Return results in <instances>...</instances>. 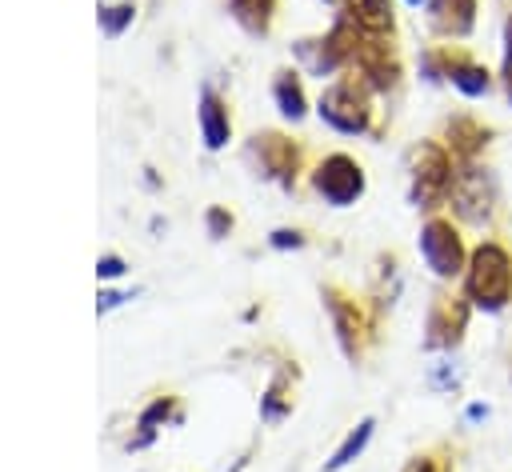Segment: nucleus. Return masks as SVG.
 I'll return each mask as SVG.
<instances>
[{
  "instance_id": "f257e3e1",
  "label": "nucleus",
  "mask_w": 512,
  "mask_h": 472,
  "mask_svg": "<svg viewBox=\"0 0 512 472\" xmlns=\"http://www.w3.org/2000/svg\"><path fill=\"white\" fill-rule=\"evenodd\" d=\"M468 300L484 312H496L508 304L512 296V256L500 244H480L468 260V276H464Z\"/></svg>"
},
{
  "instance_id": "f03ea898",
  "label": "nucleus",
  "mask_w": 512,
  "mask_h": 472,
  "mask_svg": "<svg viewBox=\"0 0 512 472\" xmlns=\"http://www.w3.org/2000/svg\"><path fill=\"white\" fill-rule=\"evenodd\" d=\"M420 252L436 276H456L464 268V244L448 220H428L420 228Z\"/></svg>"
},
{
  "instance_id": "7ed1b4c3",
  "label": "nucleus",
  "mask_w": 512,
  "mask_h": 472,
  "mask_svg": "<svg viewBox=\"0 0 512 472\" xmlns=\"http://www.w3.org/2000/svg\"><path fill=\"white\" fill-rule=\"evenodd\" d=\"M452 188V164L436 144H424L416 152V184H412V200L420 208H432L444 192Z\"/></svg>"
},
{
  "instance_id": "20e7f679",
  "label": "nucleus",
  "mask_w": 512,
  "mask_h": 472,
  "mask_svg": "<svg viewBox=\"0 0 512 472\" xmlns=\"http://www.w3.org/2000/svg\"><path fill=\"white\" fill-rule=\"evenodd\" d=\"M320 116L340 132H364V124H368V108H364V96L356 92V84H332L320 96Z\"/></svg>"
},
{
  "instance_id": "39448f33",
  "label": "nucleus",
  "mask_w": 512,
  "mask_h": 472,
  "mask_svg": "<svg viewBox=\"0 0 512 472\" xmlns=\"http://www.w3.org/2000/svg\"><path fill=\"white\" fill-rule=\"evenodd\" d=\"M316 188L324 192V200L332 204H352L360 192H364V176H360V164L348 160V156H328L316 172Z\"/></svg>"
},
{
  "instance_id": "423d86ee",
  "label": "nucleus",
  "mask_w": 512,
  "mask_h": 472,
  "mask_svg": "<svg viewBox=\"0 0 512 472\" xmlns=\"http://www.w3.org/2000/svg\"><path fill=\"white\" fill-rule=\"evenodd\" d=\"M452 200H456V212L464 220H472V224L488 220V212H492V184H488V176L480 168H464L452 180Z\"/></svg>"
},
{
  "instance_id": "0eeeda50",
  "label": "nucleus",
  "mask_w": 512,
  "mask_h": 472,
  "mask_svg": "<svg viewBox=\"0 0 512 472\" xmlns=\"http://www.w3.org/2000/svg\"><path fill=\"white\" fill-rule=\"evenodd\" d=\"M464 320H468V308L456 300V296H440L436 300V308H432V320H428V340L432 344H456L460 340V332H464Z\"/></svg>"
},
{
  "instance_id": "6e6552de",
  "label": "nucleus",
  "mask_w": 512,
  "mask_h": 472,
  "mask_svg": "<svg viewBox=\"0 0 512 472\" xmlns=\"http://www.w3.org/2000/svg\"><path fill=\"white\" fill-rule=\"evenodd\" d=\"M476 20V0H432V24L444 36H464Z\"/></svg>"
},
{
  "instance_id": "1a4fd4ad",
  "label": "nucleus",
  "mask_w": 512,
  "mask_h": 472,
  "mask_svg": "<svg viewBox=\"0 0 512 472\" xmlns=\"http://www.w3.org/2000/svg\"><path fill=\"white\" fill-rule=\"evenodd\" d=\"M200 132H204V144L208 148H224V140H228V112L212 96V88L200 92Z\"/></svg>"
},
{
  "instance_id": "9d476101",
  "label": "nucleus",
  "mask_w": 512,
  "mask_h": 472,
  "mask_svg": "<svg viewBox=\"0 0 512 472\" xmlns=\"http://www.w3.org/2000/svg\"><path fill=\"white\" fill-rule=\"evenodd\" d=\"M348 12L368 32H388L392 28V4L388 0H348Z\"/></svg>"
},
{
  "instance_id": "9b49d317",
  "label": "nucleus",
  "mask_w": 512,
  "mask_h": 472,
  "mask_svg": "<svg viewBox=\"0 0 512 472\" xmlns=\"http://www.w3.org/2000/svg\"><path fill=\"white\" fill-rule=\"evenodd\" d=\"M372 428H376L372 420H360V424H356V428L348 432V440H344V444H340V448L332 452V460H328L324 468H328V472H336V468H344V464H352V460H356V456L364 452V444L372 440Z\"/></svg>"
},
{
  "instance_id": "f8f14e48",
  "label": "nucleus",
  "mask_w": 512,
  "mask_h": 472,
  "mask_svg": "<svg viewBox=\"0 0 512 472\" xmlns=\"http://www.w3.org/2000/svg\"><path fill=\"white\" fill-rule=\"evenodd\" d=\"M448 76H452V84H456L464 96H484V92H488V72L476 68V64H452Z\"/></svg>"
},
{
  "instance_id": "ddd939ff",
  "label": "nucleus",
  "mask_w": 512,
  "mask_h": 472,
  "mask_svg": "<svg viewBox=\"0 0 512 472\" xmlns=\"http://www.w3.org/2000/svg\"><path fill=\"white\" fill-rule=\"evenodd\" d=\"M276 104H280V112L292 116V120L304 116V92H300V84H296L292 76H280V80H276Z\"/></svg>"
},
{
  "instance_id": "4468645a",
  "label": "nucleus",
  "mask_w": 512,
  "mask_h": 472,
  "mask_svg": "<svg viewBox=\"0 0 512 472\" xmlns=\"http://www.w3.org/2000/svg\"><path fill=\"white\" fill-rule=\"evenodd\" d=\"M232 8H236V16H240L252 32H264L268 12H272V0H232Z\"/></svg>"
},
{
  "instance_id": "2eb2a0df",
  "label": "nucleus",
  "mask_w": 512,
  "mask_h": 472,
  "mask_svg": "<svg viewBox=\"0 0 512 472\" xmlns=\"http://www.w3.org/2000/svg\"><path fill=\"white\" fill-rule=\"evenodd\" d=\"M448 136H452V144L460 148V152H476L480 144H484V128H476L472 120H452V128H448Z\"/></svg>"
},
{
  "instance_id": "dca6fc26",
  "label": "nucleus",
  "mask_w": 512,
  "mask_h": 472,
  "mask_svg": "<svg viewBox=\"0 0 512 472\" xmlns=\"http://www.w3.org/2000/svg\"><path fill=\"white\" fill-rule=\"evenodd\" d=\"M332 316H336V328H340V340H344V348H348V352H356V344H352V332L360 328V320H356V316H352V308H348L344 300H336V296H332Z\"/></svg>"
},
{
  "instance_id": "f3484780",
  "label": "nucleus",
  "mask_w": 512,
  "mask_h": 472,
  "mask_svg": "<svg viewBox=\"0 0 512 472\" xmlns=\"http://www.w3.org/2000/svg\"><path fill=\"white\" fill-rule=\"evenodd\" d=\"M132 20V4H112V8H100V24L108 36H120L124 24Z\"/></svg>"
},
{
  "instance_id": "a211bd4d",
  "label": "nucleus",
  "mask_w": 512,
  "mask_h": 472,
  "mask_svg": "<svg viewBox=\"0 0 512 472\" xmlns=\"http://www.w3.org/2000/svg\"><path fill=\"white\" fill-rule=\"evenodd\" d=\"M504 84H508V96H512V20L504 24Z\"/></svg>"
},
{
  "instance_id": "6ab92c4d",
  "label": "nucleus",
  "mask_w": 512,
  "mask_h": 472,
  "mask_svg": "<svg viewBox=\"0 0 512 472\" xmlns=\"http://www.w3.org/2000/svg\"><path fill=\"white\" fill-rule=\"evenodd\" d=\"M96 272H100L104 280H112V276L124 272V264H120V256H100V260H96Z\"/></svg>"
},
{
  "instance_id": "aec40b11",
  "label": "nucleus",
  "mask_w": 512,
  "mask_h": 472,
  "mask_svg": "<svg viewBox=\"0 0 512 472\" xmlns=\"http://www.w3.org/2000/svg\"><path fill=\"white\" fill-rule=\"evenodd\" d=\"M304 240H300V232H288V228H280V232H272V248H300Z\"/></svg>"
},
{
  "instance_id": "412c9836",
  "label": "nucleus",
  "mask_w": 512,
  "mask_h": 472,
  "mask_svg": "<svg viewBox=\"0 0 512 472\" xmlns=\"http://www.w3.org/2000/svg\"><path fill=\"white\" fill-rule=\"evenodd\" d=\"M208 228H212V236H224V232L232 228V220H228L220 208H212V212H208Z\"/></svg>"
},
{
  "instance_id": "4be33fe9",
  "label": "nucleus",
  "mask_w": 512,
  "mask_h": 472,
  "mask_svg": "<svg viewBox=\"0 0 512 472\" xmlns=\"http://www.w3.org/2000/svg\"><path fill=\"white\" fill-rule=\"evenodd\" d=\"M120 300H124L120 292H100V300H96V308H100V312H108V308H116Z\"/></svg>"
},
{
  "instance_id": "5701e85b",
  "label": "nucleus",
  "mask_w": 512,
  "mask_h": 472,
  "mask_svg": "<svg viewBox=\"0 0 512 472\" xmlns=\"http://www.w3.org/2000/svg\"><path fill=\"white\" fill-rule=\"evenodd\" d=\"M408 472H432V464H428V460H416V464H412Z\"/></svg>"
},
{
  "instance_id": "b1692460",
  "label": "nucleus",
  "mask_w": 512,
  "mask_h": 472,
  "mask_svg": "<svg viewBox=\"0 0 512 472\" xmlns=\"http://www.w3.org/2000/svg\"><path fill=\"white\" fill-rule=\"evenodd\" d=\"M412 4H420V0H412Z\"/></svg>"
}]
</instances>
